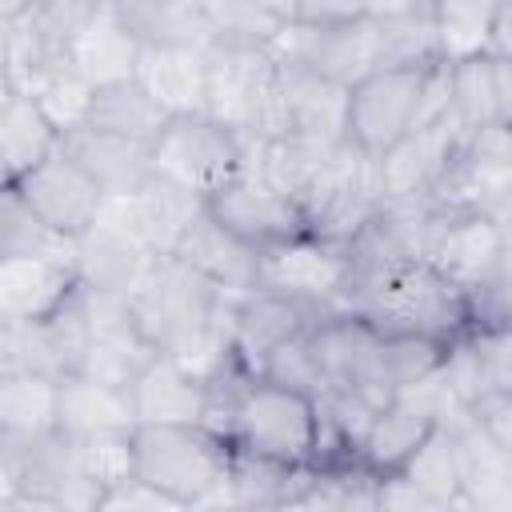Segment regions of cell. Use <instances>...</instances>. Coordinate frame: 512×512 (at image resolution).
<instances>
[{
    "instance_id": "1",
    "label": "cell",
    "mask_w": 512,
    "mask_h": 512,
    "mask_svg": "<svg viewBox=\"0 0 512 512\" xmlns=\"http://www.w3.org/2000/svg\"><path fill=\"white\" fill-rule=\"evenodd\" d=\"M344 308L364 316L380 336H432L452 344L472 332V296L428 260H408L356 288Z\"/></svg>"
},
{
    "instance_id": "2",
    "label": "cell",
    "mask_w": 512,
    "mask_h": 512,
    "mask_svg": "<svg viewBox=\"0 0 512 512\" xmlns=\"http://www.w3.org/2000/svg\"><path fill=\"white\" fill-rule=\"evenodd\" d=\"M204 112L224 128L256 140L284 136L280 60L272 48L212 44L204 52Z\"/></svg>"
},
{
    "instance_id": "3",
    "label": "cell",
    "mask_w": 512,
    "mask_h": 512,
    "mask_svg": "<svg viewBox=\"0 0 512 512\" xmlns=\"http://www.w3.org/2000/svg\"><path fill=\"white\" fill-rule=\"evenodd\" d=\"M232 444L204 424H136L132 468L144 484L172 496L180 508H204V500L228 480Z\"/></svg>"
},
{
    "instance_id": "4",
    "label": "cell",
    "mask_w": 512,
    "mask_h": 512,
    "mask_svg": "<svg viewBox=\"0 0 512 512\" xmlns=\"http://www.w3.org/2000/svg\"><path fill=\"white\" fill-rule=\"evenodd\" d=\"M228 444L252 456L276 460V464H292V468L316 464V444H320L316 396L252 376L236 400Z\"/></svg>"
},
{
    "instance_id": "5",
    "label": "cell",
    "mask_w": 512,
    "mask_h": 512,
    "mask_svg": "<svg viewBox=\"0 0 512 512\" xmlns=\"http://www.w3.org/2000/svg\"><path fill=\"white\" fill-rule=\"evenodd\" d=\"M348 284H352V260H348V244L340 240L300 232L256 248V288L280 292L312 308L316 316L348 312L344 308Z\"/></svg>"
},
{
    "instance_id": "6",
    "label": "cell",
    "mask_w": 512,
    "mask_h": 512,
    "mask_svg": "<svg viewBox=\"0 0 512 512\" xmlns=\"http://www.w3.org/2000/svg\"><path fill=\"white\" fill-rule=\"evenodd\" d=\"M152 168L156 176L208 200L220 184L244 172V136L224 128L208 112L172 116L152 144Z\"/></svg>"
},
{
    "instance_id": "7",
    "label": "cell",
    "mask_w": 512,
    "mask_h": 512,
    "mask_svg": "<svg viewBox=\"0 0 512 512\" xmlns=\"http://www.w3.org/2000/svg\"><path fill=\"white\" fill-rule=\"evenodd\" d=\"M272 56L296 64L320 80L340 88L360 84L368 72L380 68V24L376 16L344 20V24H304L292 20L272 40Z\"/></svg>"
},
{
    "instance_id": "8",
    "label": "cell",
    "mask_w": 512,
    "mask_h": 512,
    "mask_svg": "<svg viewBox=\"0 0 512 512\" xmlns=\"http://www.w3.org/2000/svg\"><path fill=\"white\" fill-rule=\"evenodd\" d=\"M432 68H376L360 84H352L348 140L372 156H384L404 132L424 120V92Z\"/></svg>"
},
{
    "instance_id": "9",
    "label": "cell",
    "mask_w": 512,
    "mask_h": 512,
    "mask_svg": "<svg viewBox=\"0 0 512 512\" xmlns=\"http://www.w3.org/2000/svg\"><path fill=\"white\" fill-rule=\"evenodd\" d=\"M428 264L460 284L468 296L484 292L512 268L508 236L496 212L488 208H444L428 244Z\"/></svg>"
},
{
    "instance_id": "10",
    "label": "cell",
    "mask_w": 512,
    "mask_h": 512,
    "mask_svg": "<svg viewBox=\"0 0 512 512\" xmlns=\"http://www.w3.org/2000/svg\"><path fill=\"white\" fill-rule=\"evenodd\" d=\"M308 340H312L316 368L324 376V392H356L376 408L396 400L392 388L384 384V368H380L384 336L364 316L328 312L308 324Z\"/></svg>"
},
{
    "instance_id": "11",
    "label": "cell",
    "mask_w": 512,
    "mask_h": 512,
    "mask_svg": "<svg viewBox=\"0 0 512 512\" xmlns=\"http://www.w3.org/2000/svg\"><path fill=\"white\" fill-rule=\"evenodd\" d=\"M12 188L28 200V208L64 236H84L100 212H104V188L64 152L56 148L48 160H40L32 172L12 180Z\"/></svg>"
},
{
    "instance_id": "12",
    "label": "cell",
    "mask_w": 512,
    "mask_h": 512,
    "mask_svg": "<svg viewBox=\"0 0 512 512\" xmlns=\"http://www.w3.org/2000/svg\"><path fill=\"white\" fill-rule=\"evenodd\" d=\"M204 204L224 228H232L252 248L308 232L304 208L292 196H284L276 184H268L260 172H248V168L236 172L228 184H220Z\"/></svg>"
},
{
    "instance_id": "13",
    "label": "cell",
    "mask_w": 512,
    "mask_h": 512,
    "mask_svg": "<svg viewBox=\"0 0 512 512\" xmlns=\"http://www.w3.org/2000/svg\"><path fill=\"white\" fill-rule=\"evenodd\" d=\"M464 136H468V128L456 120V112H444V116L404 132L380 156L384 196H432L440 188V180L448 176Z\"/></svg>"
},
{
    "instance_id": "14",
    "label": "cell",
    "mask_w": 512,
    "mask_h": 512,
    "mask_svg": "<svg viewBox=\"0 0 512 512\" xmlns=\"http://www.w3.org/2000/svg\"><path fill=\"white\" fill-rule=\"evenodd\" d=\"M88 292V320H92V344H88V360L84 372L108 384H132L140 376V368L156 356L152 340L140 332L128 296L116 292Z\"/></svg>"
},
{
    "instance_id": "15",
    "label": "cell",
    "mask_w": 512,
    "mask_h": 512,
    "mask_svg": "<svg viewBox=\"0 0 512 512\" xmlns=\"http://www.w3.org/2000/svg\"><path fill=\"white\" fill-rule=\"evenodd\" d=\"M200 208H204V196H196V192H188L164 176H152L132 196H108L104 200V216L132 228L156 256L176 252V244L184 240V232L200 216Z\"/></svg>"
},
{
    "instance_id": "16",
    "label": "cell",
    "mask_w": 512,
    "mask_h": 512,
    "mask_svg": "<svg viewBox=\"0 0 512 512\" xmlns=\"http://www.w3.org/2000/svg\"><path fill=\"white\" fill-rule=\"evenodd\" d=\"M152 256L156 252L132 228H124L104 212L84 236H76V272H80V284L92 292L128 296L144 276V268L152 264Z\"/></svg>"
},
{
    "instance_id": "17",
    "label": "cell",
    "mask_w": 512,
    "mask_h": 512,
    "mask_svg": "<svg viewBox=\"0 0 512 512\" xmlns=\"http://www.w3.org/2000/svg\"><path fill=\"white\" fill-rule=\"evenodd\" d=\"M312 320H320L312 308L280 296V292H268V288H248L236 296L232 304V348H236V360L260 376L268 352L276 344H284L288 336L304 332Z\"/></svg>"
},
{
    "instance_id": "18",
    "label": "cell",
    "mask_w": 512,
    "mask_h": 512,
    "mask_svg": "<svg viewBox=\"0 0 512 512\" xmlns=\"http://www.w3.org/2000/svg\"><path fill=\"white\" fill-rule=\"evenodd\" d=\"M80 288L64 256H0V320H44Z\"/></svg>"
},
{
    "instance_id": "19",
    "label": "cell",
    "mask_w": 512,
    "mask_h": 512,
    "mask_svg": "<svg viewBox=\"0 0 512 512\" xmlns=\"http://www.w3.org/2000/svg\"><path fill=\"white\" fill-rule=\"evenodd\" d=\"M60 148L104 188V196H132L136 188H144L156 176L152 144L116 136V132H100L92 124L64 132Z\"/></svg>"
},
{
    "instance_id": "20",
    "label": "cell",
    "mask_w": 512,
    "mask_h": 512,
    "mask_svg": "<svg viewBox=\"0 0 512 512\" xmlns=\"http://www.w3.org/2000/svg\"><path fill=\"white\" fill-rule=\"evenodd\" d=\"M280 92H284V136L312 144L348 140V88L280 60Z\"/></svg>"
},
{
    "instance_id": "21",
    "label": "cell",
    "mask_w": 512,
    "mask_h": 512,
    "mask_svg": "<svg viewBox=\"0 0 512 512\" xmlns=\"http://www.w3.org/2000/svg\"><path fill=\"white\" fill-rule=\"evenodd\" d=\"M140 424H200L208 408V380L184 368L176 356L156 352L128 384Z\"/></svg>"
},
{
    "instance_id": "22",
    "label": "cell",
    "mask_w": 512,
    "mask_h": 512,
    "mask_svg": "<svg viewBox=\"0 0 512 512\" xmlns=\"http://www.w3.org/2000/svg\"><path fill=\"white\" fill-rule=\"evenodd\" d=\"M452 112L468 132L512 124V60L492 48L452 60Z\"/></svg>"
},
{
    "instance_id": "23",
    "label": "cell",
    "mask_w": 512,
    "mask_h": 512,
    "mask_svg": "<svg viewBox=\"0 0 512 512\" xmlns=\"http://www.w3.org/2000/svg\"><path fill=\"white\" fill-rule=\"evenodd\" d=\"M460 456V488L468 508H508L512 504V456L496 448V440L472 420L468 408L440 420Z\"/></svg>"
},
{
    "instance_id": "24",
    "label": "cell",
    "mask_w": 512,
    "mask_h": 512,
    "mask_svg": "<svg viewBox=\"0 0 512 512\" xmlns=\"http://www.w3.org/2000/svg\"><path fill=\"white\" fill-rule=\"evenodd\" d=\"M140 40L128 32V24L116 16L112 0H104L92 20L80 28V36L72 40L68 56L60 68H72L76 76H84L88 84L104 88L116 80H132L136 76V60H140Z\"/></svg>"
},
{
    "instance_id": "25",
    "label": "cell",
    "mask_w": 512,
    "mask_h": 512,
    "mask_svg": "<svg viewBox=\"0 0 512 512\" xmlns=\"http://www.w3.org/2000/svg\"><path fill=\"white\" fill-rule=\"evenodd\" d=\"M172 256H180L184 264H192L200 276H208L212 284H220L228 292L256 288V248L248 240H240L232 228H224L208 212V204L188 224V232H184V240L176 244Z\"/></svg>"
},
{
    "instance_id": "26",
    "label": "cell",
    "mask_w": 512,
    "mask_h": 512,
    "mask_svg": "<svg viewBox=\"0 0 512 512\" xmlns=\"http://www.w3.org/2000/svg\"><path fill=\"white\" fill-rule=\"evenodd\" d=\"M136 404L128 384H108L88 372H72L60 380V408L56 428L68 436H92V432H132Z\"/></svg>"
},
{
    "instance_id": "27",
    "label": "cell",
    "mask_w": 512,
    "mask_h": 512,
    "mask_svg": "<svg viewBox=\"0 0 512 512\" xmlns=\"http://www.w3.org/2000/svg\"><path fill=\"white\" fill-rule=\"evenodd\" d=\"M116 16L144 48H200L216 44L200 0H112Z\"/></svg>"
},
{
    "instance_id": "28",
    "label": "cell",
    "mask_w": 512,
    "mask_h": 512,
    "mask_svg": "<svg viewBox=\"0 0 512 512\" xmlns=\"http://www.w3.org/2000/svg\"><path fill=\"white\" fill-rule=\"evenodd\" d=\"M432 428H436V416H428L424 408L396 396L372 416V424H368V432L356 448V464H364L380 480L396 476L420 452V444L432 436Z\"/></svg>"
},
{
    "instance_id": "29",
    "label": "cell",
    "mask_w": 512,
    "mask_h": 512,
    "mask_svg": "<svg viewBox=\"0 0 512 512\" xmlns=\"http://www.w3.org/2000/svg\"><path fill=\"white\" fill-rule=\"evenodd\" d=\"M60 148V132L40 112V104L24 92L4 84L0 100V160H4V184L32 172L40 160H48Z\"/></svg>"
},
{
    "instance_id": "30",
    "label": "cell",
    "mask_w": 512,
    "mask_h": 512,
    "mask_svg": "<svg viewBox=\"0 0 512 512\" xmlns=\"http://www.w3.org/2000/svg\"><path fill=\"white\" fill-rule=\"evenodd\" d=\"M204 52L200 48H140L136 80L164 104L168 116L204 112Z\"/></svg>"
},
{
    "instance_id": "31",
    "label": "cell",
    "mask_w": 512,
    "mask_h": 512,
    "mask_svg": "<svg viewBox=\"0 0 512 512\" xmlns=\"http://www.w3.org/2000/svg\"><path fill=\"white\" fill-rule=\"evenodd\" d=\"M168 120L172 116L164 112V104L156 96H148V88L136 76L96 88V100H92V112H88L92 128L116 132V136H128V140H144V144H156V136L164 132Z\"/></svg>"
},
{
    "instance_id": "32",
    "label": "cell",
    "mask_w": 512,
    "mask_h": 512,
    "mask_svg": "<svg viewBox=\"0 0 512 512\" xmlns=\"http://www.w3.org/2000/svg\"><path fill=\"white\" fill-rule=\"evenodd\" d=\"M60 380L44 372H0V432L40 436L56 428Z\"/></svg>"
},
{
    "instance_id": "33",
    "label": "cell",
    "mask_w": 512,
    "mask_h": 512,
    "mask_svg": "<svg viewBox=\"0 0 512 512\" xmlns=\"http://www.w3.org/2000/svg\"><path fill=\"white\" fill-rule=\"evenodd\" d=\"M380 24V68H432L444 64L436 8H412L396 16H376Z\"/></svg>"
},
{
    "instance_id": "34",
    "label": "cell",
    "mask_w": 512,
    "mask_h": 512,
    "mask_svg": "<svg viewBox=\"0 0 512 512\" xmlns=\"http://www.w3.org/2000/svg\"><path fill=\"white\" fill-rule=\"evenodd\" d=\"M0 256H64L76 264V236L48 228L28 200L4 184L0 192Z\"/></svg>"
},
{
    "instance_id": "35",
    "label": "cell",
    "mask_w": 512,
    "mask_h": 512,
    "mask_svg": "<svg viewBox=\"0 0 512 512\" xmlns=\"http://www.w3.org/2000/svg\"><path fill=\"white\" fill-rule=\"evenodd\" d=\"M400 480H408L416 492H424L436 508L448 504H464V488H460V456H456V440L444 424L432 428V436L420 444V452L396 472ZM468 508V504H464Z\"/></svg>"
},
{
    "instance_id": "36",
    "label": "cell",
    "mask_w": 512,
    "mask_h": 512,
    "mask_svg": "<svg viewBox=\"0 0 512 512\" xmlns=\"http://www.w3.org/2000/svg\"><path fill=\"white\" fill-rule=\"evenodd\" d=\"M20 88L40 104V112L52 120V128L60 136L88 124V112H92V100H96V84H88L72 68H40Z\"/></svg>"
},
{
    "instance_id": "37",
    "label": "cell",
    "mask_w": 512,
    "mask_h": 512,
    "mask_svg": "<svg viewBox=\"0 0 512 512\" xmlns=\"http://www.w3.org/2000/svg\"><path fill=\"white\" fill-rule=\"evenodd\" d=\"M448 356L444 340L432 336H384L380 340V368H384V384L392 388V396H400L404 388L428 380L432 372H440Z\"/></svg>"
},
{
    "instance_id": "38",
    "label": "cell",
    "mask_w": 512,
    "mask_h": 512,
    "mask_svg": "<svg viewBox=\"0 0 512 512\" xmlns=\"http://www.w3.org/2000/svg\"><path fill=\"white\" fill-rule=\"evenodd\" d=\"M204 16L212 24L216 44H248V48H272L284 20L264 12L256 0H200Z\"/></svg>"
},
{
    "instance_id": "39",
    "label": "cell",
    "mask_w": 512,
    "mask_h": 512,
    "mask_svg": "<svg viewBox=\"0 0 512 512\" xmlns=\"http://www.w3.org/2000/svg\"><path fill=\"white\" fill-rule=\"evenodd\" d=\"M500 0H432L436 24H440V44L444 60H460L468 52L488 48L492 16Z\"/></svg>"
},
{
    "instance_id": "40",
    "label": "cell",
    "mask_w": 512,
    "mask_h": 512,
    "mask_svg": "<svg viewBox=\"0 0 512 512\" xmlns=\"http://www.w3.org/2000/svg\"><path fill=\"white\" fill-rule=\"evenodd\" d=\"M76 460L84 480H92L100 492H112L116 484L132 480V432H92V436H72ZM104 500V496H100Z\"/></svg>"
},
{
    "instance_id": "41",
    "label": "cell",
    "mask_w": 512,
    "mask_h": 512,
    "mask_svg": "<svg viewBox=\"0 0 512 512\" xmlns=\"http://www.w3.org/2000/svg\"><path fill=\"white\" fill-rule=\"evenodd\" d=\"M264 380L272 384H284V388H296V392H308V396H320L324 392V376L316 368V356H312V340H308V328L288 336L284 344H276L260 368Z\"/></svg>"
},
{
    "instance_id": "42",
    "label": "cell",
    "mask_w": 512,
    "mask_h": 512,
    "mask_svg": "<svg viewBox=\"0 0 512 512\" xmlns=\"http://www.w3.org/2000/svg\"><path fill=\"white\" fill-rule=\"evenodd\" d=\"M468 340H472V348H476L484 384L512 392V328H472ZM488 388H484V392H488Z\"/></svg>"
},
{
    "instance_id": "43",
    "label": "cell",
    "mask_w": 512,
    "mask_h": 512,
    "mask_svg": "<svg viewBox=\"0 0 512 512\" xmlns=\"http://www.w3.org/2000/svg\"><path fill=\"white\" fill-rule=\"evenodd\" d=\"M468 412H472V420L496 440V448L512 456V392L488 388V392H480V396L468 404Z\"/></svg>"
},
{
    "instance_id": "44",
    "label": "cell",
    "mask_w": 512,
    "mask_h": 512,
    "mask_svg": "<svg viewBox=\"0 0 512 512\" xmlns=\"http://www.w3.org/2000/svg\"><path fill=\"white\" fill-rule=\"evenodd\" d=\"M472 328H512V268L472 296Z\"/></svg>"
},
{
    "instance_id": "45",
    "label": "cell",
    "mask_w": 512,
    "mask_h": 512,
    "mask_svg": "<svg viewBox=\"0 0 512 512\" xmlns=\"http://www.w3.org/2000/svg\"><path fill=\"white\" fill-rule=\"evenodd\" d=\"M108 508H128V512H164V508H180V504H176L172 496H164L160 488L144 484L140 476H132V480L116 484L112 492H104L100 512H108Z\"/></svg>"
},
{
    "instance_id": "46",
    "label": "cell",
    "mask_w": 512,
    "mask_h": 512,
    "mask_svg": "<svg viewBox=\"0 0 512 512\" xmlns=\"http://www.w3.org/2000/svg\"><path fill=\"white\" fill-rule=\"evenodd\" d=\"M360 16H372L368 0H300V12H296V20L304 24H344Z\"/></svg>"
},
{
    "instance_id": "47",
    "label": "cell",
    "mask_w": 512,
    "mask_h": 512,
    "mask_svg": "<svg viewBox=\"0 0 512 512\" xmlns=\"http://www.w3.org/2000/svg\"><path fill=\"white\" fill-rule=\"evenodd\" d=\"M488 48L512 60V0H500V4H496L492 32H488Z\"/></svg>"
},
{
    "instance_id": "48",
    "label": "cell",
    "mask_w": 512,
    "mask_h": 512,
    "mask_svg": "<svg viewBox=\"0 0 512 512\" xmlns=\"http://www.w3.org/2000/svg\"><path fill=\"white\" fill-rule=\"evenodd\" d=\"M432 0H368V12L372 16H396V12H412V8H424Z\"/></svg>"
},
{
    "instance_id": "49",
    "label": "cell",
    "mask_w": 512,
    "mask_h": 512,
    "mask_svg": "<svg viewBox=\"0 0 512 512\" xmlns=\"http://www.w3.org/2000/svg\"><path fill=\"white\" fill-rule=\"evenodd\" d=\"M264 12H272L276 20H284V24H292L296 20V12H300V0H256Z\"/></svg>"
},
{
    "instance_id": "50",
    "label": "cell",
    "mask_w": 512,
    "mask_h": 512,
    "mask_svg": "<svg viewBox=\"0 0 512 512\" xmlns=\"http://www.w3.org/2000/svg\"><path fill=\"white\" fill-rule=\"evenodd\" d=\"M28 4H32V0H0V12H4V16H16V12H24Z\"/></svg>"
}]
</instances>
